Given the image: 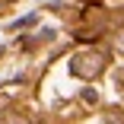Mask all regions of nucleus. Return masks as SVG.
Instances as JSON below:
<instances>
[{
  "instance_id": "2",
  "label": "nucleus",
  "mask_w": 124,
  "mask_h": 124,
  "mask_svg": "<svg viewBox=\"0 0 124 124\" xmlns=\"http://www.w3.org/2000/svg\"><path fill=\"white\" fill-rule=\"evenodd\" d=\"M0 124H35V118H29V115H22V111H13V115H7Z\"/></svg>"
},
{
  "instance_id": "1",
  "label": "nucleus",
  "mask_w": 124,
  "mask_h": 124,
  "mask_svg": "<svg viewBox=\"0 0 124 124\" xmlns=\"http://www.w3.org/2000/svg\"><path fill=\"white\" fill-rule=\"evenodd\" d=\"M105 70V54L102 51H83L77 57H70V73L80 80H92Z\"/></svg>"
}]
</instances>
